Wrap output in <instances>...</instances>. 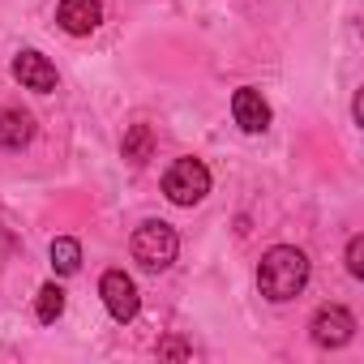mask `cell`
Masks as SVG:
<instances>
[{
  "label": "cell",
  "instance_id": "cell-1",
  "mask_svg": "<svg viewBox=\"0 0 364 364\" xmlns=\"http://www.w3.org/2000/svg\"><path fill=\"white\" fill-rule=\"evenodd\" d=\"M304 283H309V257L300 249H291V245H274L257 266V287L274 304L296 300L304 291Z\"/></svg>",
  "mask_w": 364,
  "mask_h": 364
},
{
  "label": "cell",
  "instance_id": "cell-2",
  "mask_svg": "<svg viewBox=\"0 0 364 364\" xmlns=\"http://www.w3.org/2000/svg\"><path fill=\"white\" fill-rule=\"evenodd\" d=\"M180 253V236L176 228H167L163 219H146L137 232H133V257L146 266V270H167Z\"/></svg>",
  "mask_w": 364,
  "mask_h": 364
},
{
  "label": "cell",
  "instance_id": "cell-3",
  "mask_svg": "<svg viewBox=\"0 0 364 364\" xmlns=\"http://www.w3.org/2000/svg\"><path fill=\"white\" fill-rule=\"evenodd\" d=\"M163 193L176 202V206H198L206 193H210V171L202 159H176L163 176Z\"/></svg>",
  "mask_w": 364,
  "mask_h": 364
},
{
  "label": "cell",
  "instance_id": "cell-4",
  "mask_svg": "<svg viewBox=\"0 0 364 364\" xmlns=\"http://www.w3.org/2000/svg\"><path fill=\"white\" fill-rule=\"evenodd\" d=\"M99 291H103V304H107V313H112L116 321H133V317H137L141 296H137V283H133L124 270H107L103 283H99Z\"/></svg>",
  "mask_w": 364,
  "mask_h": 364
},
{
  "label": "cell",
  "instance_id": "cell-5",
  "mask_svg": "<svg viewBox=\"0 0 364 364\" xmlns=\"http://www.w3.org/2000/svg\"><path fill=\"white\" fill-rule=\"evenodd\" d=\"M309 330H313V343L317 347H343L351 338V330H355V317L343 304H321L313 313V326Z\"/></svg>",
  "mask_w": 364,
  "mask_h": 364
},
{
  "label": "cell",
  "instance_id": "cell-6",
  "mask_svg": "<svg viewBox=\"0 0 364 364\" xmlns=\"http://www.w3.org/2000/svg\"><path fill=\"white\" fill-rule=\"evenodd\" d=\"M14 77H18L26 90H35V95L56 90V65H52L48 56H39V52H18V56H14Z\"/></svg>",
  "mask_w": 364,
  "mask_h": 364
},
{
  "label": "cell",
  "instance_id": "cell-7",
  "mask_svg": "<svg viewBox=\"0 0 364 364\" xmlns=\"http://www.w3.org/2000/svg\"><path fill=\"white\" fill-rule=\"evenodd\" d=\"M232 116H236V124H240L245 133H266V129H270V103H266L262 90H253V86H245V90L232 95Z\"/></svg>",
  "mask_w": 364,
  "mask_h": 364
},
{
  "label": "cell",
  "instance_id": "cell-8",
  "mask_svg": "<svg viewBox=\"0 0 364 364\" xmlns=\"http://www.w3.org/2000/svg\"><path fill=\"white\" fill-rule=\"evenodd\" d=\"M56 22H60V31H69V35H90V31H99V22H103V5H99V0H60Z\"/></svg>",
  "mask_w": 364,
  "mask_h": 364
},
{
  "label": "cell",
  "instance_id": "cell-9",
  "mask_svg": "<svg viewBox=\"0 0 364 364\" xmlns=\"http://www.w3.org/2000/svg\"><path fill=\"white\" fill-rule=\"evenodd\" d=\"M35 137V116L22 107H5L0 112V150H22Z\"/></svg>",
  "mask_w": 364,
  "mask_h": 364
},
{
  "label": "cell",
  "instance_id": "cell-10",
  "mask_svg": "<svg viewBox=\"0 0 364 364\" xmlns=\"http://www.w3.org/2000/svg\"><path fill=\"white\" fill-rule=\"evenodd\" d=\"M52 266H56V274H77V266H82V245L69 240V236L52 240Z\"/></svg>",
  "mask_w": 364,
  "mask_h": 364
},
{
  "label": "cell",
  "instance_id": "cell-11",
  "mask_svg": "<svg viewBox=\"0 0 364 364\" xmlns=\"http://www.w3.org/2000/svg\"><path fill=\"white\" fill-rule=\"evenodd\" d=\"M150 150H154L150 124H133V129L124 133V159H129V163H146V159H150Z\"/></svg>",
  "mask_w": 364,
  "mask_h": 364
},
{
  "label": "cell",
  "instance_id": "cell-12",
  "mask_svg": "<svg viewBox=\"0 0 364 364\" xmlns=\"http://www.w3.org/2000/svg\"><path fill=\"white\" fill-rule=\"evenodd\" d=\"M35 313H39V321H56V317L65 313V291H60L56 283H48V287H39V300H35Z\"/></svg>",
  "mask_w": 364,
  "mask_h": 364
},
{
  "label": "cell",
  "instance_id": "cell-13",
  "mask_svg": "<svg viewBox=\"0 0 364 364\" xmlns=\"http://www.w3.org/2000/svg\"><path fill=\"white\" fill-rule=\"evenodd\" d=\"M347 274L351 279H364V236H351L347 240Z\"/></svg>",
  "mask_w": 364,
  "mask_h": 364
},
{
  "label": "cell",
  "instance_id": "cell-14",
  "mask_svg": "<svg viewBox=\"0 0 364 364\" xmlns=\"http://www.w3.org/2000/svg\"><path fill=\"white\" fill-rule=\"evenodd\" d=\"M159 355H193V351L180 343V338H163V343H159Z\"/></svg>",
  "mask_w": 364,
  "mask_h": 364
}]
</instances>
